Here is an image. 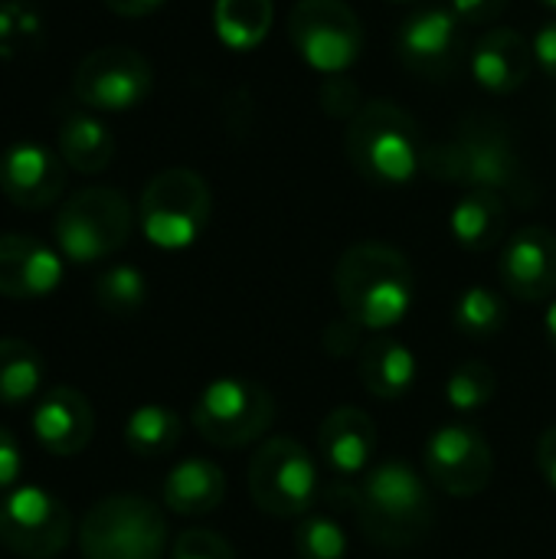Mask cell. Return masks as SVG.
Listing matches in <instances>:
<instances>
[{
	"label": "cell",
	"mask_w": 556,
	"mask_h": 559,
	"mask_svg": "<svg viewBox=\"0 0 556 559\" xmlns=\"http://www.w3.org/2000/svg\"><path fill=\"white\" fill-rule=\"evenodd\" d=\"M334 292L344 318L370 331H387L410 311L416 275L400 249L387 242H357L338 259Z\"/></svg>",
	"instance_id": "6da1fadb"
},
{
	"label": "cell",
	"mask_w": 556,
	"mask_h": 559,
	"mask_svg": "<svg viewBox=\"0 0 556 559\" xmlns=\"http://www.w3.org/2000/svg\"><path fill=\"white\" fill-rule=\"evenodd\" d=\"M351 504L367 540L387 550L419 544L436 521L429 488L406 462L374 465L351 491Z\"/></svg>",
	"instance_id": "7a4b0ae2"
},
{
	"label": "cell",
	"mask_w": 556,
	"mask_h": 559,
	"mask_svg": "<svg viewBox=\"0 0 556 559\" xmlns=\"http://www.w3.org/2000/svg\"><path fill=\"white\" fill-rule=\"evenodd\" d=\"M344 151L354 170L380 187L410 183L423 170V134L416 118L397 102H367L344 131Z\"/></svg>",
	"instance_id": "3957f363"
},
{
	"label": "cell",
	"mask_w": 556,
	"mask_h": 559,
	"mask_svg": "<svg viewBox=\"0 0 556 559\" xmlns=\"http://www.w3.org/2000/svg\"><path fill=\"white\" fill-rule=\"evenodd\" d=\"M423 170L469 190H508L518 183V154L498 124H465L456 138L429 144Z\"/></svg>",
	"instance_id": "277c9868"
},
{
	"label": "cell",
	"mask_w": 556,
	"mask_h": 559,
	"mask_svg": "<svg viewBox=\"0 0 556 559\" xmlns=\"http://www.w3.org/2000/svg\"><path fill=\"white\" fill-rule=\"evenodd\" d=\"M79 547L85 559H161L167 547V524L151 501L138 495H115L85 514Z\"/></svg>",
	"instance_id": "5b68a950"
},
{
	"label": "cell",
	"mask_w": 556,
	"mask_h": 559,
	"mask_svg": "<svg viewBox=\"0 0 556 559\" xmlns=\"http://www.w3.org/2000/svg\"><path fill=\"white\" fill-rule=\"evenodd\" d=\"M213 197L206 180L190 167H170L147 180L141 193V229L161 249H187L206 229Z\"/></svg>",
	"instance_id": "8992f818"
},
{
	"label": "cell",
	"mask_w": 556,
	"mask_h": 559,
	"mask_svg": "<svg viewBox=\"0 0 556 559\" xmlns=\"http://www.w3.org/2000/svg\"><path fill=\"white\" fill-rule=\"evenodd\" d=\"M190 423L210 445L239 449L262 439L265 429L275 423V400L256 380L223 377L197 396Z\"/></svg>",
	"instance_id": "52a82bcc"
},
{
	"label": "cell",
	"mask_w": 556,
	"mask_h": 559,
	"mask_svg": "<svg viewBox=\"0 0 556 559\" xmlns=\"http://www.w3.org/2000/svg\"><path fill=\"white\" fill-rule=\"evenodd\" d=\"M134 226L131 203L111 187H85L56 216V242L72 262H95L118 252Z\"/></svg>",
	"instance_id": "ba28073f"
},
{
	"label": "cell",
	"mask_w": 556,
	"mask_h": 559,
	"mask_svg": "<svg viewBox=\"0 0 556 559\" xmlns=\"http://www.w3.org/2000/svg\"><path fill=\"white\" fill-rule=\"evenodd\" d=\"M249 495L272 518H305L318 498V468L295 439H265L249 462Z\"/></svg>",
	"instance_id": "9c48e42d"
},
{
	"label": "cell",
	"mask_w": 556,
	"mask_h": 559,
	"mask_svg": "<svg viewBox=\"0 0 556 559\" xmlns=\"http://www.w3.org/2000/svg\"><path fill=\"white\" fill-rule=\"evenodd\" d=\"M288 39L324 75L347 72L364 49V26L344 0H298L288 13Z\"/></svg>",
	"instance_id": "30bf717a"
},
{
	"label": "cell",
	"mask_w": 556,
	"mask_h": 559,
	"mask_svg": "<svg viewBox=\"0 0 556 559\" xmlns=\"http://www.w3.org/2000/svg\"><path fill=\"white\" fill-rule=\"evenodd\" d=\"M154 82L151 62L131 46L92 49L72 75V92L95 111H125L147 98Z\"/></svg>",
	"instance_id": "8fae6325"
},
{
	"label": "cell",
	"mask_w": 556,
	"mask_h": 559,
	"mask_svg": "<svg viewBox=\"0 0 556 559\" xmlns=\"http://www.w3.org/2000/svg\"><path fill=\"white\" fill-rule=\"evenodd\" d=\"M72 540V514L39 488H20L0 504V544L26 559H52Z\"/></svg>",
	"instance_id": "7c38bea8"
},
{
	"label": "cell",
	"mask_w": 556,
	"mask_h": 559,
	"mask_svg": "<svg viewBox=\"0 0 556 559\" xmlns=\"http://www.w3.org/2000/svg\"><path fill=\"white\" fill-rule=\"evenodd\" d=\"M465 23L456 16L452 7H426L403 20L397 33V56L400 62L433 82H446L459 72L465 56Z\"/></svg>",
	"instance_id": "4fadbf2b"
},
{
	"label": "cell",
	"mask_w": 556,
	"mask_h": 559,
	"mask_svg": "<svg viewBox=\"0 0 556 559\" xmlns=\"http://www.w3.org/2000/svg\"><path fill=\"white\" fill-rule=\"evenodd\" d=\"M426 475L429 481L452 495V498H472L482 495L492 485L495 475V455L485 436L472 426H442L426 442Z\"/></svg>",
	"instance_id": "5bb4252c"
},
{
	"label": "cell",
	"mask_w": 556,
	"mask_h": 559,
	"mask_svg": "<svg viewBox=\"0 0 556 559\" xmlns=\"http://www.w3.org/2000/svg\"><path fill=\"white\" fill-rule=\"evenodd\" d=\"M501 285L518 301H547L556 295V233L544 226L518 229L498 259Z\"/></svg>",
	"instance_id": "9a60e30c"
},
{
	"label": "cell",
	"mask_w": 556,
	"mask_h": 559,
	"mask_svg": "<svg viewBox=\"0 0 556 559\" xmlns=\"http://www.w3.org/2000/svg\"><path fill=\"white\" fill-rule=\"evenodd\" d=\"M66 187V160L33 141L10 144L0 157V190L20 210H43Z\"/></svg>",
	"instance_id": "2e32d148"
},
{
	"label": "cell",
	"mask_w": 556,
	"mask_h": 559,
	"mask_svg": "<svg viewBox=\"0 0 556 559\" xmlns=\"http://www.w3.org/2000/svg\"><path fill=\"white\" fill-rule=\"evenodd\" d=\"M62 278L59 255L23 233H3L0 236V295L29 301L49 295Z\"/></svg>",
	"instance_id": "e0dca14e"
},
{
	"label": "cell",
	"mask_w": 556,
	"mask_h": 559,
	"mask_svg": "<svg viewBox=\"0 0 556 559\" xmlns=\"http://www.w3.org/2000/svg\"><path fill=\"white\" fill-rule=\"evenodd\" d=\"M33 432L36 442L56 455V459H69L79 455L95 432V413L88 406V400L72 390V386H56L49 390L33 413Z\"/></svg>",
	"instance_id": "ac0fdd59"
},
{
	"label": "cell",
	"mask_w": 556,
	"mask_h": 559,
	"mask_svg": "<svg viewBox=\"0 0 556 559\" xmlns=\"http://www.w3.org/2000/svg\"><path fill=\"white\" fill-rule=\"evenodd\" d=\"M377 449V426L364 409L341 406L318 429V452L328 468L341 478H357L370 472Z\"/></svg>",
	"instance_id": "d6986e66"
},
{
	"label": "cell",
	"mask_w": 556,
	"mask_h": 559,
	"mask_svg": "<svg viewBox=\"0 0 556 559\" xmlns=\"http://www.w3.org/2000/svg\"><path fill=\"white\" fill-rule=\"evenodd\" d=\"M534 69V46L511 26L488 29L472 49V72L475 79L498 95L521 88Z\"/></svg>",
	"instance_id": "ffe728a7"
},
{
	"label": "cell",
	"mask_w": 556,
	"mask_h": 559,
	"mask_svg": "<svg viewBox=\"0 0 556 559\" xmlns=\"http://www.w3.org/2000/svg\"><path fill=\"white\" fill-rule=\"evenodd\" d=\"M226 498V475L220 465L206 459L180 462L164 481V504L180 518H200L223 504Z\"/></svg>",
	"instance_id": "44dd1931"
},
{
	"label": "cell",
	"mask_w": 556,
	"mask_h": 559,
	"mask_svg": "<svg viewBox=\"0 0 556 559\" xmlns=\"http://www.w3.org/2000/svg\"><path fill=\"white\" fill-rule=\"evenodd\" d=\"M452 236L469 252H488L505 239L508 210L498 190H469L452 210Z\"/></svg>",
	"instance_id": "7402d4cb"
},
{
	"label": "cell",
	"mask_w": 556,
	"mask_h": 559,
	"mask_svg": "<svg viewBox=\"0 0 556 559\" xmlns=\"http://www.w3.org/2000/svg\"><path fill=\"white\" fill-rule=\"evenodd\" d=\"M357 370H360L364 386L377 400H400L410 393V386L416 380V357L410 354L406 344H400L393 337H380V341H370L367 347H360Z\"/></svg>",
	"instance_id": "603a6c76"
},
{
	"label": "cell",
	"mask_w": 556,
	"mask_h": 559,
	"mask_svg": "<svg viewBox=\"0 0 556 559\" xmlns=\"http://www.w3.org/2000/svg\"><path fill=\"white\" fill-rule=\"evenodd\" d=\"M59 157L79 174H98L115 157V138L98 118L72 115L59 128Z\"/></svg>",
	"instance_id": "cb8c5ba5"
},
{
	"label": "cell",
	"mask_w": 556,
	"mask_h": 559,
	"mask_svg": "<svg viewBox=\"0 0 556 559\" xmlns=\"http://www.w3.org/2000/svg\"><path fill=\"white\" fill-rule=\"evenodd\" d=\"M272 16H275L272 0H216L213 7L216 36L239 52L256 49L269 36Z\"/></svg>",
	"instance_id": "d4e9b609"
},
{
	"label": "cell",
	"mask_w": 556,
	"mask_h": 559,
	"mask_svg": "<svg viewBox=\"0 0 556 559\" xmlns=\"http://www.w3.org/2000/svg\"><path fill=\"white\" fill-rule=\"evenodd\" d=\"M43 380V357L33 344L3 337L0 341V406H20L36 396Z\"/></svg>",
	"instance_id": "484cf974"
},
{
	"label": "cell",
	"mask_w": 556,
	"mask_h": 559,
	"mask_svg": "<svg viewBox=\"0 0 556 559\" xmlns=\"http://www.w3.org/2000/svg\"><path fill=\"white\" fill-rule=\"evenodd\" d=\"M180 432L184 426L177 413H170L167 406H141L138 413H131L125 426V445L138 459H161L174 452V445L180 442Z\"/></svg>",
	"instance_id": "4316f807"
},
{
	"label": "cell",
	"mask_w": 556,
	"mask_h": 559,
	"mask_svg": "<svg viewBox=\"0 0 556 559\" xmlns=\"http://www.w3.org/2000/svg\"><path fill=\"white\" fill-rule=\"evenodd\" d=\"M452 321H456V331L459 334L482 341V337H495L505 328L508 308H505V301H501L498 292L475 285V288H469V292L459 295V301L452 308Z\"/></svg>",
	"instance_id": "83f0119b"
},
{
	"label": "cell",
	"mask_w": 556,
	"mask_h": 559,
	"mask_svg": "<svg viewBox=\"0 0 556 559\" xmlns=\"http://www.w3.org/2000/svg\"><path fill=\"white\" fill-rule=\"evenodd\" d=\"M147 298V282L134 265H115L98 275L95 282V301L108 314H134Z\"/></svg>",
	"instance_id": "f1b7e54d"
},
{
	"label": "cell",
	"mask_w": 556,
	"mask_h": 559,
	"mask_svg": "<svg viewBox=\"0 0 556 559\" xmlns=\"http://www.w3.org/2000/svg\"><path fill=\"white\" fill-rule=\"evenodd\" d=\"M495 393H498V377H495V370H492L485 360H469V364H462V367L449 377V383H446L449 403H452L456 409H462V413H475V409L488 406V403L495 400Z\"/></svg>",
	"instance_id": "f546056e"
},
{
	"label": "cell",
	"mask_w": 556,
	"mask_h": 559,
	"mask_svg": "<svg viewBox=\"0 0 556 559\" xmlns=\"http://www.w3.org/2000/svg\"><path fill=\"white\" fill-rule=\"evenodd\" d=\"M295 554H298V559H344L347 537L334 518L308 514L295 534Z\"/></svg>",
	"instance_id": "4dcf8cb0"
},
{
	"label": "cell",
	"mask_w": 556,
	"mask_h": 559,
	"mask_svg": "<svg viewBox=\"0 0 556 559\" xmlns=\"http://www.w3.org/2000/svg\"><path fill=\"white\" fill-rule=\"evenodd\" d=\"M318 98H321V108L331 115V118H354L367 102L360 98V85L351 79V75H344V72H338V75H324V82H321V88H318Z\"/></svg>",
	"instance_id": "1f68e13d"
},
{
	"label": "cell",
	"mask_w": 556,
	"mask_h": 559,
	"mask_svg": "<svg viewBox=\"0 0 556 559\" xmlns=\"http://www.w3.org/2000/svg\"><path fill=\"white\" fill-rule=\"evenodd\" d=\"M174 559H236V554L213 531H184L174 544Z\"/></svg>",
	"instance_id": "d6a6232c"
},
{
	"label": "cell",
	"mask_w": 556,
	"mask_h": 559,
	"mask_svg": "<svg viewBox=\"0 0 556 559\" xmlns=\"http://www.w3.org/2000/svg\"><path fill=\"white\" fill-rule=\"evenodd\" d=\"M452 10L462 23H495L505 10H508V0H452Z\"/></svg>",
	"instance_id": "836d02e7"
},
{
	"label": "cell",
	"mask_w": 556,
	"mask_h": 559,
	"mask_svg": "<svg viewBox=\"0 0 556 559\" xmlns=\"http://www.w3.org/2000/svg\"><path fill=\"white\" fill-rule=\"evenodd\" d=\"M534 59H537V66L547 72V75H554L556 79V20L551 23H544L541 29H537V36H534Z\"/></svg>",
	"instance_id": "e575fe53"
},
{
	"label": "cell",
	"mask_w": 556,
	"mask_h": 559,
	"mask_svg": "<svg viewBox=\"0 0 556 559\" xmlns=\"http://www.w3.org/2000/svg\"><path fill=\"white\" fill-rule=\"evenodd\" d=\"M20 475V445L16 439L0 426V488H10Z\"/></svg>",
	"instance_id": "d590c367"
},
{
	"label": "cell",
	"mask_w": 556,
	"mask_h": 559,
	"mask_svg": "<svg viewBox=\"0 0 556 559\" xmlns=\"http://www.w3.org/2000/svg\"><path fill=\"white\" fill-rule=\"evenodd\" d=\"M537 465H541V475L547 478V485L556 491V426H551L537 442Z\"/></svg>",
	"instance_id": "8d00e7d4"
},
{
	"label": "cell",
	"mask_w": 556,
	"mask_h": 559,
	"mask_svg": "<svg viewBox=\"0 0 556 559\" xmlns=\"http://www.w3.org/2000/svg\"><path fill=\"white\" fill-rule=\"evenodd\" d=\"M111 13L118 16H147L154 13L164 0H102Z\"/></svg>",
	"instance_id": "74e56055"
},
{
	"label": "cell",
	"mask_w": 556,
	"mask_h": 559,
	"mask_svg": "<svg viewBox=\"0 0 556 559\" xmlns=\"http://www.w3.org/2000/svg\"><path fill=\"white\" fill-rule=\"evenodd\" d=\"M547 337H551V344H554L556 350V301L551 305V311H547Z\"/></svg>",
	"instance_id": "f35d334b"
},
{
	"label": "cell",
	"mask_w": 556,
	"mask_h": 559,
	"mask_svg": "<svg viewBox=\"0 0 556 559\" xmlns=\"http://www.w3.org/2000/svg\"><path fill=\"white\" fill-rule=\"evenodd\" d=\"M541 3H547V7H554L556 10V0H541Z\"/></svg>",
	"instance_id": "ab89813d"
}]
</instances>
